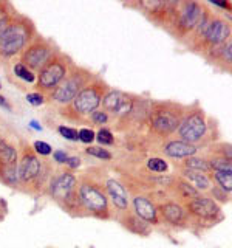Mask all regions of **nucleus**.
Listing matches in <instances>:
<instances>
[{"instance_id": "nucleus-1", "label": "nucleus", "mask_w": 232, "mask_h": 248, "mask_svg": "<svg viewBox=\"0 0 232 248\" xmlns=\"http://www.w3.org/2000/svg\"><path fill=\"white\" fill-rule=\"evenodd\" d=\"M36 36L37 30L33 20L19 13L15 14L0 34V65H6L15 56H20Z\"/></svg>"}, {"instance_id": "nucleus-2", "label": "nucleus", "mask_w": 232, "mask_h": 248, "mask_svg": "<svg viewBox=\"0 0 232 248\" xmlns=\"http://www.w3.org/2000/svg\"><path fill=\"white\" fill-rule=\"evenodd\" d=\"M108 90H110L108 84L102 78L96 75L79 93H77L72 103L67 107L59 108V115L73 123L88 121L90 115L101 107V101H102L104 95Z\"/></svg>"}, {"instance_id": "nucleus-3", "label": "nucleus", "mask_w": 232, "mask_h": 248, "mask_svg": "<svg viewBox=\"0 0 232 248\" xmlns=\"http://www.w3.org/2000/svg\"><path fill=\"white\" fill-rule=\"evenodd\" d=\"M184 113H186V107L181 104L170 103V101L152 99L147 124H149L152 134L161 138H167L176 134V129L180 126Z\"/></svg>"}, {"instance_id": "nucleus-4", "label": "nucleus", "mask_w": 232, "mask_h": 248, "mask_svg": "<svg viewBox=\"0 0 232 248\" xmlns=\"http://www.w3.org/2000/svg\"><path fill=\"white\" fill-rule=\"evenodd\" d=\"M76 191L85 216L96 217L101 220L115 219L110 200H108L104 186H101L91 178H81V180H77Z\"/></svg>"}, {"instance_id": "nucleus-5", "label": "nucleus", "mask_w": 232, "mask_h": 248, "mask_svg": "<svg viewBox=\"0 0 232 248\" xmlns=\"http://www.w3.org/2000/svg\"><path fill=\"white\" fill-rule=\"evenodd\" d=\"M74 67L73 59L64 51L58 50L53 54V58L37 72L36 89L39 93L48 96L54 92V89L65 79L70 70Z\"/></svg>"}, {"instance_id": "nucleus-6", "label": "nucleus", "mask_w": 232, "mask_h": 248, "mask_svg": "<svg viewBox=\"0 0 232 248\" xmlns=\"http://www.w3.org/2000/svg\"><path fill=\"white\" fill-rule=\"evenodd\" d=\"M206 8H207L206 3L192 2V0L178 2L176 14H175L172 28L169 30V33L175 39H178V41L189 44L193 31L197 30L201 17H203Z\"/></svg>"}, {"instance_id": "nucleus-7", "label": "nucleus", "mask_w": 232, "mask_h": 248, "mask_svg": "<svg viewBox=\"0 0 232 248\" xmlns=\"http://www.w3.org/2000/svg\"><path fill=\"white\" fill-rule=\"evenodd\" d=\"M95 76L96 75L90 72L88 68L77 67L74 64V67L70 70V73L67 75L65 79L62 81L58 87L54 89V92L50 93L46 98H48L50 103L58 106L59 108L67 107L76 98L77 93H79Z\"/></svg>"}, {"instance_id": "nucleus-8", "label": "nucleus", "mask_w": 232, "mask_h": 248, "mask_svg": "<svg viewBox=\"0 0 232 248\" xmlns=\"http://www.w3.org/2000/svg\"><path fill=\"white\" fill-rule=\"evenodd\" d=\"M211 120L206 116V112L195 103L190 107H186V113L176 129L178 138L184 143L197 146L206 138Z\"/></svg>"}, {"instance_id": "nucleus-9", "label": "nucleus", "mask_w": 232, "mask_h": 248, "mask_svg": "<svg viewBox=\"0 0 232 248\" xmlns=\"http://www.w3.org/2000/svg\"><path fill=\"white\" fill-rule=\"evenodd\" d=\"M183 205L189 217V225L211 228L224 219L221 206L209 196H198L189 202H184Z\"/></svg>"}, {"instance_id": "nucleus-10", "label": "nucleus", "mask_w": 232, "mask_h": 248, "mask_svg": "<svg viewBox=\"0 0 232 248\" xmlns=\"http://www.w3.org/2000/svg\"><path fill=\"white\" fill-rule=\"evenodd\" d=\"M229 39H231V22L224 19L223 16L214 13L211 22L207 23V27L201 33V36L188 46L192 51L204 54L209 50L217 48V46L228 42Z\"/></svg>"}, {"instance_id": "nucleus-11", "label": "nucleus", "mask_w": 232, "mask_h": 248, "mask_svg": "<svg viewBox=\"0 0 232 248\" xmlns=\"http://www.w3.org/2000/svg\"><path fill=\"white\" fill-rule=\"evenodd\" d=\"M58 50L59 48L51 39L44 37L37 33V36L27 45V48L20 53L19 62L33 73H37L53 58V54Z\"/></svg>"}, {"instance_id": "nucleus-12", "label": "nucleus", "mask_w": 232, "mask_h": 248, "mask_svg": "<svg viewBox=\"0 0 232 248\" xmlns=\"http://www.w3.org/2000/svg\"><path fill=\"white\" fill-rule=\"evenodd\" d=\"M42 169V160L34 152L33 146H29L27 141L20 140L19 146V160H17V175H19V185L20 186H31L39 172Z\"/></svg>"}, {"instance_id": "nucleus-13", "label": "nucleus", "mask_w": 232, "mask_h": 248, "mask_svg": "<svg viewBox=\"0 0 232 248\" xmlns=\"http://www.w3.org/2000/svg\"><path fill=\"white\" fill-rule=\"evenodd\" d=\"M129 6H136L153 23H157L158 27H162L169 31L172 28L178 2H157V0H152L150 2V0H147V2H136L135 5H129Z\"/></svg>"}, {"instance_id": "nucleus-14", "label": "nucleus", "mask_w": 232, "mask_h": 248, "mask_svg": "<svg viewBox=\"0 0 232 248\" xmlns=\"http://www.w3.org/2000/svg\"><path fill=\"white\" fill-rule=\"evenodd\" d=\"M77 180H79V178H77L72 170H68V169L59 170L58 174L51 175L48 186H46V192H48V196L60 206L70 194L76 191Z\"/></svg>"}, {"instance_id": "nucleus-15", "label": "nucleus", "mask_w": 232, "mask_h": 248, "mask_svg": "<svg viewBox=\"0 0 232 248\" xmlns=\"http://www.w3.org/2000/svg\"><path fill=\"white\" fill-rule=\"evenodd\" d=\"M157 208L161 223H166L167 227L175 230L189 228V217L181 202H176L175 199H167L157 203Z\"/></svg>"}, {"instance_id": "nucleus-16", "label": "nucleus", "mask_w": 232, "mask_h": 248, "mask_svg": "<svg viewBox=\"0 0 232 248\" xmlns=\"http://www.w3.org/2000/svg\"><path fill=\"white\" fill-rule=\"evenodd\" d=\"M131 206H133L131 211H133L139 219H143L144 222L149 223L150 227H157V225L161 223L157 202L152 200L149 196L136 194V196L131 199Z\"/></svg>"}, {"instance_id": "nucleus-17", "label": "nucleus", "mask_w": 232, "mask_h": 248, "mask_svg": "<svg viewBox=\"0 0 232 248\" xmlns=\"http://www.w3.org/2000/svg\"><path fill=\"white\" fill-rule=\"evenodd\" d=\"M204 59L209 64L215 65L217 68H220L221 72L231 73L232 67V41L229 39L228 42H224L223 45L217 46V48L209 50L207 53L203 54Z\"/></svg>"}, {"instance_id": "nucleus-18", "label": "nucleus", "mask_w": 232, "mask_h": 248, "mask_svg": "<svg viewBox=\"0 0 232 248\" xmlns=\"http://www.w3.org/2000/svg\"><path fill=\"white\" fill-rule=\"evenodd\" d=\"M115 219L118 220L124 228H126L129 232L135 236H141V237H147L152 234V227L147 222H144L143 219L131 211V209H127L121 214H116Z\"/></svg>"}, {"instance_id": "nucleus-19", "label": "nucleus", "mask_w": 232, "mask_h": 248, "mask_svg": "<svg viewBox=\"0 0 232 248\" xmlns=\"http://www.w3.org/2000/svg\"><path fill=\"white\" fill-rule=\"evenodd\" d=\"M198 151V146H193L189 143H184L181 140H169L162 144V154L169 158H188L195 155Z\"/></svg>"}, {"instance_id": "nucleus-20", "label": "nucleus", "mask_w": 232, "mask_h": 248, "mask_svg": "<svg viewBox=\"0 0 232 248\" xmlns=\"http://www.w3.org/2000/svg\"><path fill=\"white\" fill-rule=\"evenodd\" d=\"M180 177H183L186 182L190 183L200 194L201 192H209V189H211L212 186H214V183L211 180V177H209V174L198 172V170H190V169L181 168Z\"/></svg>"}, {"instance_id": "nucleus-21", "label": "nucleus", "mask_w": 232, "mask_h": 248, "mask_svg": "<svg viewBox=\"0 0 232 248\" xmlns=\"http://www.w3.org/2000/svg\"><path fill=\"white\" fill-rule=\"evenodd\" d=\"M19 160V147L8 137L0 135V166L13 165Z\"/></svg>"}, {"instance_id": "nucleus-22", "label": "nucleus", "mask_w": 232, "mask_h": 248, "mask_svg": "<svg viewBox=\"0 0 232 248\" xmlns=\"http://www.w3.org/2000/svg\"><path fill=\"white\" fill-rule=\"evenodd\" d=\"M126 95L127 93H124V92H119V90H113L110 89L108 90L102 101H101V107H102V110L107 112L108 115H115V112L118 110L119 106L122 104V101L126 99Z\"/></svg>"}, {"instance_id": "nucleus-23", "label": "nucleus", "mask_w": 232, "mask_h": 248, "mask_svg": "<svg viewBox=\"0 0 232 248\" xmlns=\"http://www.w3.org/2000/svg\"><path fill=\"white\" fill-rule=\"evenodd\" d=\"M175 192H176V197L180 199L178 202H181V203H184V202H189L192 199L201 196V194L195 188H193L190 183H188L180 175H178L176 180H175Z\"/></svg>"}, {"instance_id": "nucleus-24", "label": "nucleus", "mask_w": 232, "mask_h": 248, "mask_svg": "<svg viewBox=\"0 0 232 248\" xmlns=\"http://www.w3.org/2000/svg\"><path fill=\"white\" fill-rule=\"evenodd\" d=\"M0 182L10 188H19V175H17V163L0 166Z\"/></svg>"}, {"instance_id": "nucleus-25", "label": "nucleus", "mask_w": 232, "mask_h": 248, "mask_svg": "<svg viewBox=\"0 0 232 248\" xmlns=\"http://www.w3.org/2000/svg\"><path fill=\"white\" fill-rule=\"evenodd\" d=\"M207 160V165L211 168V172L212 170H221V172H232V163L231 158L223 157V155H218L211 151V154L206 157Z\"/></svg>"}, {"instance_id": "nucleus-26", "label": "nucleus", "mask_w": 232, "mask_h": 248, "mask_svg": "<svg viewBox=\"0 0 232 248\" xmlns=\"http://www.w3.org/2000/svg\"><path fill=\"white\" fill-rule=\"evenodd\" d=\"M181 168L190 169V170H198V172H204V174L211 172V168L207 165L206 157H195V155L184 158V161L181 163Z\"/></svg>"}, {"instance_id": "nucleus-27", "label": "nucleus", "mask_w": 232, "mask_h": 248, "mask_svg": "<svg viewBox=\"0 0 232 248\" xmlns=\"http://www.w3.org/2000/svg\"><path fill=\"white\" fill-rule=\"evenodd\" d=\"M211 180L218 186L224 192L231 194L232 191V172H221V170H212L211 172Z\"/></svg>"}, {"instance_id": "nucleus-28", "label": "nucleus", "mask_w": 232, "mask_h": 248, "mask_svg": "<svg viewBox=\"0 0 232 248\" xmlns=\"http://www.w3.org/2000/svg\"><path fill=\"white\" fill-rule=\"evenodd\" d=\"M133 101H135V95H130V93H127L126 99L122 101V104L119 106V108L115 112L113 118H116L118 121H127L130 118L131 107H133Z\"/></svg>"}, {"instance_id": "nucleus-29", "label": "nucleus", "mask_w": 232, "mask_h": 248, "mask_svg": "<svg viewBox=\"0 0 232 248\" xmlns=\"http://www.w3.org/2000/svg\"><path fill=\"white\" fill-rule=\"evenodd\" d=\"M17 14V11L14 10L11 3L8 2H0V34L3 33L5 28L8 27L10 20Z\"/></svg>"}, {"instance_id": "nucleus-30", "label": "nucleus", "mask_w": 232, "mask_h": 248, "mask_svg": "<svg viewBox=\"0 0 232 248\" xmlns=\"http://www.w3.org/2000/svg\"><path fill=\"white\" fill-rule=\"evenodd\" d=\"M13 73H14L15 78H17V79H22L23 82H27V84H34L36 79H37L36 73H33L31 70H28L25 65H22L20 62H15V64L13 65Z\"/></svg>"}, {"instance_id": "nucleus-31", "label": "nucleus", "mask_w": 232, "mask_h": 248, "mask_svg": "<svg viewBox=\"0 0 232 248\" xmlns=\"http://www.w3.org/2000/svg\"><path fill=\"white\" fill-rule=\"evenodd\" d=\"M145 166L152 172H157V174H162V172H167L169 165L167 161H164V158H158V157H152L147 160Z\"/></svg>"}, {"instance_id": "nucleus-32", "label": "nucleus", "mask_w": 232, "mask_h": 248, "mask_svg": "<svg viewBox=\"0 0 232 248\" xmlns=\"http://www.w3.org/2000/svg\"><path fill=\"white\" fill-rule=\"evenodd\" d=\"M85 154L91 155V157H95V158L102 160V161H110L113 158L110 151L104 149V147H96V146H88L87 149H85Z\"/></svg>"}, {"instance_id": "nucleus-33", "label": "nucleus", "mask_w": 232, "mask_h": 248, "mask_svg": "<svg viewBox=\"0 0 232 248\" xmlns=\"http://www.w3.org/2000/svg\"><path fill=\"white\" fill-rule=\"evenodd\" d=\"M95 140H98V143L102 144V146H112L115 143V135H113V132L110 129L101 127L98 130V134L95 135Z\"/></svg>"}, {"instance_id": "nucleus-34", "label": "nucleus", "mask_w": 232, "mask_h": 248, "mask_svg": "<svg viewBox=\"0 0 232 248\" xmlns=\"http://www.w3.org/2000/svg\"><path fill=\"white\" fill-rule=\"evenodd\" d=\"M209 192H211V197L214 202H217V203H229L231 202V194L224 192L223 189H220L218 186H212L211 189H209Z\"/></svg>"}, {"instance_id": "nucleus-35", "label": "nucleus", "mask_w": 232, "mask_h": 248, "mask_svg": "<svg viewBox=\"0 0 232 248\" xmlns=\"http://www.w3.org/2000/svg\"><path fill=\"white\" fill-rule=\"evenodd\" d=\"M88 121H91L95 126H104V124H107L108 121H110V115H108L107 112H104L102 108H98V110H95L90 115Z\"/></svg>"}, {"instance_id": "nucleus-36", "label": "nucleus", "mask_w": 232, "mask_h": 248, "mask_svg": "<svg viewBox=\"0 0 232 248\" xmlns=\"http://www.w3.org/2000/svg\"><path fill=\"white\" fill-rule=\"evenodd\" d=\"M58 132L68 141H79V135H77V130L74 127H68L60 124V126H58Z\"/></svg>"}, {"instance_id": "nucleus-37", "label": "nucleus", "mask_w": 232, "mask_h": 248, "mask_svg": "<svg viewBox=\"0 0 232 248\" xmlns=\"http://www.w3.org/2000/svg\"><path fill=\"white\" fill-rule=\"evenodd\" d=\"M33 149L37 155H41V157H48V155L53 154V147L45 141H34Z\"/></svg>"}, {"instance_id": "nucleus-38", "label": "nucleus", "mask_w": 232, "mask_h": 248, "mask_svg": "<svg viewBox=\"0 0 232 248\" xmlns=\"http://www.w3.org/2000/svg\"><path fill=\"white\" fill-rule=\"evenodd\" d=\"M77 135H79V141L85 144H90L95 141V132L88 127H82L81 130H77Z\"/></svg>"}, {"instance_id": "nucleus-39", "label": "nucleus", "mask_w": 232, "mask_h": 248, "mask_svg": "<svg viewBox=\"0 0 232 248\" xmlns=\"http://www.w3.org/2000/svg\"><path fill=\"white\" fill-rule=\"evenodd\" d=\"M27 101L31 104V106H42L46 103V96L42 95V93H39V92H34V93H28L27 95Z\"/></svg>"}, {"instance_id": "nucleus-40", "label": "nucleus", "mask_w": 232, "mask_h": 248, "mask_svg": "<svg viewBox=\"0 0 232 248\" xmlns=\"http://www.w3.org/2000/svg\"><path fill=\"white\" fill-rule=\"evenodd\" d=\"M68 158V154L65 151H53V160L58 163V165H65V161Z\"/></svg>"}, {"instance_id": "nucleus-41", "label": "nucleus", "mask_w": 232, "mask_h": 248, "mask_svg": "<svg viewBox=\"0 0 232 248\" xmlns=\"http://www.w3.org/2000/svg\"><path fill=\"white\" fill-rule=\"evenodd\" d=\"M81 161H82V160H81L79 157H68L67 161H65V168L73 172L74 169H77V168L81 166Z\"/></svg>"}, {"instance_id": "nucleus-42", "label": "nucleus", "mask_w": 232, "mask_h": 248, "mask_svg": "<svg viewBox=\"0 0 232 248\" xmlns=\"http://www.w3.org/2000/svg\"><path fill=\"white\" fill-rule=\"evenodd\" d=\"M0 107H3L5 110H8V112H13V106L8 103V99L5 96H2V95H0Z\"/></svg>"}, {"instance_id": "nucleus-43", "label": "nucleus", "mask_w": 232, "mask_h": 248, "mask_svg": "<svg viewBox=\"0 0 232 248\" xmlns=\"http://www.w3.org/2000/svg\"><path fill=\"white\" fill-rule=\"evenodd\" d=\"M29 127H33L34 130H42V126H39L37 121H31L29 123Z\"/></svg>"}, {"instance_id": "nucleus-44", "label": "nucleus", "mask_w": 232, "mask_h": 248, "mask_svg": "<svg viewBox=\"0 0 232 248\" xmlns=\"http://www.w3.org/2000/svg\"><path fill=\"white\" fill-rule=\"evenodd\" d=\"M0 89H2V85H0Z\"/></svg>"}]
</instances>
